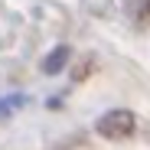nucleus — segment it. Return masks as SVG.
Here are the masks:
<instances>
[{"label": "nucleus", "mask_w": 150, "mask_h": 150, "mask_svg": "<svg viewBox=\"0 0 150 150\" xmlns=\"http://www.w3.org/2000/svg\"><path fill=\"white\" fill-rule=\"evenodd\" d=\"M95 131L101 134L105 140H127V137L137 131V117H134L127 108H114V111H108V114L98 117Z\"/></svg>", "instance_id": "f257e3e1"}, {"label": "nucleus", "mask_w": 150, "mask_h": 150, "mask_svg": "<svg viewBox=\"0 0 150 150\" xmlns=\"http://www.w3.org/2000/svg\"><path fill=\"white\" fill-rule=\"evenodd\" d=\"M69 59H72V49H69V46H56L52 52L42 59V65H39V69H42L46 75H59V72L69 65Z\"/></svg>", "instance_id": "f03ea898"}, {"label": "nucleus", "mask_w": 150, "mask_h": 150, "mask_svg": "<svg viewBox=\"0 0 150 150\" xmlns=\"http://www.w3.org/2000/svg\"><path fill=\"white\" fill-rule=\"evenodd\" d=\"M23 105H26V98H23V95L0 98V121H10V117H13V111H16V108H23Z\"/></svg>", "instance_id": "7ed1b4c3"}, {"label": "nucleus", "mask_w": 150, "mask_h": 150, "mask_svg": "<svg viewBox=\"0 0 150 150\" xmlns=\"http://www.w3.org/2000/svg\"><path fill=\"white\" fill-rule=\"evenodd\" d=\"M82 7H85L91 16H108V13H111V0H82Z\"/></svg>", "instance_id": "20e7f679"}, {"label": "nucleus", "mask_w": 150, "mask_h": 150, "mask_svg": "<svg viewBox=\"0 0 150 150\" xmlns=\"http://www.w3.org/2000/svg\"><path fill=\"white\" fill-rule=\"evenodd\" d=\"M144 10H147V13H144V16H140V20H144V23H147V20H150V0H147V7H144Z\"/></svg>", "instance_id": "39448f33"}, {"label": "nucleus", "mask_w": 150, "mask_h": 150, "mask_svg": "<svg viewBox=\"0 0 150 150\" xmlns=\"http://www.w3.org/2000/svg\"><path fill=\"white\" fill-rule=\"evenodd\" d=\"M69 147H72V140H65V144H59L56 150H69Z\"/></svg>", "instance_id": "423d86ee"}]
</instances>
